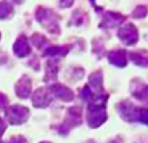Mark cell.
<instances>
[{
	"label": "cell",
	"instance_id": "6da1fadb",
	"mask_svg": "<svg viewBox=\"0 0 148 143\" xmlns=\"http://www.w3.org/2000/svg\"><path fill=\"white\" fill-rule=\"evenodd\" d=\"M6 116H8V119L12 124H21L28 119L29 111L21 105H13L8 109Z\"/></svg>",
	"mask_w": 148,
	"mask_h": 143
},
{
	"label": "cell",
	"instance_id": "7a4b0ae2",
	"mask_svg": "<svg viewBox=\"0 0 148 143\" xmlns=\"http://www.w3.org/2000/svg\"><path fill=\"white\" fill-rule=\"evenodd\" d=\"M38 20L42 23L43 25H45L48 30L50 31H55L58 29V25H57V20H55V16L53 15V13L50 10H47V9H39L38 10Z\"/></svg>",
	"mask_w": 148,
	"mask_h": 143
},
{
	"label": "cell",
	"instance_id": "3957f363",
	"mask_svg": "<svg viewBox=\"0 0 148 143\" xmlns=\"http://www.w3.org/2000/svg\"><path fill=\"white\" fill-rule=\"evenodd\" d=\"M106 120L104 107H89L88 113V123L90 127H99Z\"/></svg>",
	"mask_w": 148,
	"mask_h": 143
},
{
	"label": "cell",
	"instance_id": "277c9868",
	"mask_svg": "<svg viewBox=\"0 0 148 143\" xmlns=\"http://www.w3.org/2000/svg\"><path fill=\"white\" fill-rule=\"evenodd\" d=\"M118 35H119V38H121L122 42H124L125 44H128V45H132V44H134L137 42L138 33H137L136 28L133 27V25L128 24V25H125V27L119 29Z\"/></svg>",
	"mask_w": 148,
	"mask_h": 143
},
{
	"label": "cell",
	"instance_id": "5b68a950",
	"mask_svg": "<svg viewBox=\"0 0 148 143\" xmlns=\"http://www.w3.org/2000/svg\"><path fill=\"white\" fill-rule=\"evenodd\" d=\"M50 102V98H49V94H48V90L44 89V88H40L34 93L33 95V104L38 108H44L49 104Z\"/></svg>",
	"mask_w": 148,
	"mask_h": 143
},
{
	"label": "cell",
	"instance_id": "8992f818",
	"mask_svg": "<svg viewBox=\"0 0 148 143\" xmlns=\"http://www.w3.org/2000/svg\"><path fill=\"white\" fill-rule=\"evenodd\" d=\"M14 53L20 58L27 57L28 54L30 53V47H29L28 40L25 36H20L15 42V44H14Z\"/></svg>",
	"mask_w": 148,
	"mask_h": 143
},
{
	"label": "cell",
	"instance_id": "52a82bcc",
	"mask_svg": "<svg viewBox=\"0 0 148 143\" xmlns=\"http://www.w3.org/2000/svg\"><path fill=\"white\" fill-rule=\"evenodd\" d=\"M30 92H32L30 80H29V78H27V77H23L16 84V94L21 98H27V97H29Z\"/></svg>",
	"mask_w": 148,
	"mask_h": 143
},
{
	"label": "cell",
	"instance_id": "ba28073f",
	"mask_svg": "<svg viewBox=\"0 0 148 143\" xmlns=\"http://www.w3.org/2000/svg\"><path fill=\"white\" fill-rule=\"evenodd\" d=\"M51 92L54 93L55 97L60 98L63 101H72L73 99V92L66 87L63 86H54L51 88Z\"/></svg>",
	"mask_w": 148,
	"mask_h": 143
},
{
	"label": "cell",
	"instance_id": "9c48e42d",
	"mask_svg": "<svg viewBox=\"0 0 148 143\" xmlns=\"http://www.w3.org/2000/svg\"><path fill=\"white\" fill-rule=\"evenodd\" d=\"M109 62L117 67H124L127 60H125V53L123 50H116L109 54Z\"/></svg>",
	"mask_w": 148,
	"mask_h": 143
},
{
	"label": "cell",
	"instance_id": "30bf717a",
	"mask_svg": "<svg viewBox=\"0 0 148 143\" xmlns=\"http://www.w3.org/2000/svg\"><path fill=\"white\" fill-rule=\"evenodd\" d=\"M123 20V18L119 14H114V13H107L106 14V18H104V23L107 27L112 28L114 25H118L121 21Z\"/></svg>",
	"mask_w": 148,
	"mask_h": 143
},
{
	"label": "cell",
	"instance_id": "8fae6325",
	"mask_svg": "<svg viewBox=\"0 0 148 143\" xmlns=\"http://www.w3.org/2000/svg\"><path fill=\"white\" fill-rule=\"evenodd\" d=\"M131 57L136 64L142 65V67H148V57H144L143 53H132Z\"/></svg>",
	"mask_w": 148,
	"mask_h": 143
},
{
	"label": "cell",
	"instance_id": "7c38bea8",
	"mask_svg": "<svg viewBox=\"0 0 148 143\" xmlns=\"http://www.w3.org/2000/svg\"><path fill=\"white\" fill-rule=\"evenodd\" d=\"M12 5L6 1H1L0 3V19H5L9 16V14L12 13Z\"/></svg>",
	"mask_w": 148,
	"mask_h": 143
},
{
	"label": "cell",
	"instance_id": "4fadbf2b",
	"mask_svg": "<svg viewBox=\"0 0 148 143\" xmlns=\"http://www.w3.org/2000/svg\"><path fill=\"white\" fill-rule=\"evenodd\" d=\"M32 42L34 43V45L35 47H38V48H42L43 44H45V38H44L43 35H39V34H34L33 35V38H32Z\"/></svg>",
	"mask_w": 148,
	"mask_h": 143
},
{
	"label": "cell",
	"instance_id": "5bb4252c",
	"mask_svg": "<svg viewBox=\"0 0 148 143\" xmlns=\"http://www.w3.org/2000/svg\"><path fill=\"white\" fill-rule=\"evenodd\" d=\"M140 122L148 124V109H140L138 111V117H137Z\"/></svg>",
	"mask_w": 148,
	"mask_h": 143
},
{
	"label": "cell",
	"instance_id": "9a60e30c",
	"mask_svg": "<svg viewBox=\"0 0 148 143\" xmlns=\"http://www.w3.org/2000/svg\"><path fill=\"white\" fill-rule=\"evenodd\" d=\"M146 8H143V6H138L134 12H133V16L138 18V19H140V18H143L144 15H146Z\"/></svg>",
	"mask_w": 148,
	"mask_h": 143
},
{
	"label": "cell",
	"instance_id": "2e32d148",
	"mask_svg": "<svg viewBox=\"0 0 148 143\" xmlns=\"http://www.w3.org/2000/svg\"><path fill=\"white\" fill-rule=\"evenodd\" d=\"M6 104H8V98H6L4 94L0 93V108H1V109L5 108Z\"/></svg>",
	"mask_w": 148,
	"mask_h": 143
},
{
	"label": "cell",
	"instance_id": "e0dca14e",
	"mask_svg": "<svg viewBox=\"0 0 148 143\" xmlns=\"http://www.w3.org/2000/svg\"><path fill=\"white\" fill-rule=\"evenodd\" d=\"M74 0H60V5L64 6V8H66V6H70L73 4Z\"/></svg>",
	"mask_w": 148,
	"mask_h": 143
},
{
	"label": "cell",
	"instance_id": "ac0fdd59",
	"mask_svg": "<svg viewBox=\"0 0 148 143\" xmlns=\"http://www.w3.org/2000/svg\"><path fill=\"white\" fill-rule=\"evenodd\" d=\"M5 128H6V126H5V123H4V120H3L1 118H0V135H1L3 133H4V131H5Z\"/></svg>",
	"mask_w": 148,
	"mask_h": 143
},
{
	"label": "cell",
	"instance_id": "d6986e66",
	"mask_svg": "<svg viewBox=\"0 0 148 143\" xmlns=\"http://www.w3.org/2000/svg\"><path fill=\"white\" fill-rule=\"evenodd\" d=\"M14 1H16V3H21V0H14Z\"/></svg>",
	"mask_w": 148,
	"mask_h": 143
},
{
	"label": "cell",
	"instance_id": "ffe728a7",
	"mask_svg": "<svg viewBox=\"0 0 148 143\" xmlns=\"http://www.w3.org/2000/svg\"><path fill=\"white\" fill-rule=\"evenodd\" d=\"M42 143H49V142H42Z\"/></svg>",
	"mask_w": 148,
	"mask_h": 143
}]
</instances>
